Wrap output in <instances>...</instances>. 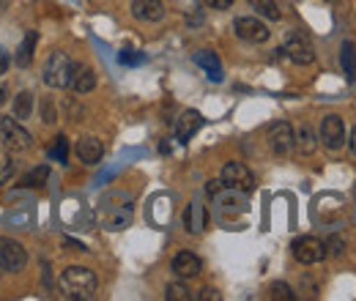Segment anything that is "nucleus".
<instances>
[{"label":"nucleus","mask_w":356,"mask_h":301,"mask_svg":"<svg viewBox=\"0 0 356 301\" xmlns=\"http://www.w3.org/2000/svg\"><path fill=\"white\" fill-rule=\"evenodd\" d=\"M33 101H36V99H33L31 90H19V93L14 96V107H11V110H14V118H17V121L31 118V115H33Z\"/></svg>","instance_id":"nucleus-20"},{"label":"nucleus","mask_w":356,"mask_h":301,"mask_svg":"<svg viewBox=\"0 0 356 301\" xmlns=\"http://www.w3.org/2000/svg\"><path fill=\"white\" fill-rule=\"evenodd\" d=\"M168 301H192L195 296H192V291L184 285V282H170L168 285Z\"/></svg>","instance_id":"nucleus-25"},{"label":"nucleus","mask_w":356,"mask_h":301,"mask_svg":"<svg viewBox=\"0 0 356 301\" xmlns=\"http://www.w3.org/2000/svg\"><path fill=\"white\" fill-rule=\"evenodd\" d=\"M36 31H28L25 33V39H22V44H19V49H17V55H14V63L17 66H31V60H33V49H36Z\"/></svg>","instance_id":"nucleus-19"},{"label":"nucleus","mask_w":356,"mask_h":301,"mask_svg":"<svg viewBox=\"0 0 356 301\" xmlns=\"http://www.w3.org/2000/svg\"><path fill=\"white\" fill-rule=\"evenodd\" d=\"M268 299L274 301H293V291H291V285H285V282H271L268 285Z\"/></svg>","instance_id":"nucleus-24"},{"label":"nucleus","mask_w":356,"mask_h":301,"mask_svg":"<svg viewBox=\"0 0 356 301\" xmlns=\"http://www.w3.org/2000/svg\"><path fill=\"white\" fill-rule=\"evenodd\" d=\"M323 244H326V255H332V258H340L343 250H346V244H343L340 236H332V238H326Z\"/></svg>","instance_id":"nucleus-29"},{"label":"nucleus","mask_w":356,"mask_h":301,"mask_svg":"<svg viewBox=\"0 0 356 301\" xmlns=\"http://www.w3.org/2000/svg\"><path fill=\"white\" fill-rule=\"evenodd\" d=\"M69 88H74V93H80V96L90 93V90L96 88V74H93V69H90V66H74L72 86Z\"/></svg>","instance_id":"nucleus-18"},{"label":"nucleus","mask_w":356,"mask_h":301,"mask_svg":"<svg viewBox=\"0 0 356 301\" xmlns=\"http://www.w3.org/2000/svg\"><path fill=\"white\" fill-rule=\"evenodd\" d=\"M134 49H124V52H121V60H124V63H137V60H140V55H132Z\"/></svg>","instance_id":"nucleus-32"},{"label":"nucleus","mask_w":356,"mask_h":301,"mask_svg":"<svg viewBox=\"0 0 356 301\" xmlns=\"http://www.w3.org/2000/svg\"><path fill=\"white\" fill-rule=\"evenodd\" d=\"M348 148L356 154V124L351 127V134H348Z\"/></svg>","instance_id":"nucleus-34"},{"label":"nucleus","mask_w":356,"mask_h":301,"mask_svg":"<svg viewBox=\"0 0 356 301\" xmlns=\"http://www.w3.org/2000/svg\"><path fill=\"white\" fill-rule=\"evenodd\" d=\"M72 74H74V63L66 52H52L44 63V83L49 88H69L72 86Z\"/></svg>","instance_id":"nucleus-3"},{"label":"nucleus","mask_w":356,"mask_h":301,"mask_svg":"<svg viewBox=\"0 0 356 301\" xmlns=\"http://www.w3.org/2000/svg\"><path fill=\"white\" fill-rule=\"evenodd\" d=\"M282 52H285L296 66H310L312 60H315V47H312V42L302 31H291V33L285 36Z\"/></svg>","instance_id":"nucleus-5"},{"label":"nucleus","mask_w":356,"mask_h":301,"mask_svg":"<svg viewBox=\"0 0 356 301\" xmlns=\"http://www.w3.org/2000/svg\"><path fill=\"white\" fill-rule=\"evenodd\" d=\"M47 178H49V168H47V165H39V168H33V170L22 178V184H25V186H44Z\"/></svg>","instance_id":"nucleus-23"},{"label":"nucleus","mask_w":356,"mask_h":301,"mask_svg":"<svg viewBox=\"0 0 356 301\" xmlns=\"http://www.w3.org/2000/svg\"><path fill=\"white\" fill-rule=\"evenodd\" d=\"M203 127V115L197 113V110H184L181 113V118L176 121V137L178 143H189L197 131Z\"/></svg>","instance_id":"nucleus-13"},{"label":"nucleus","mask_w":356,"mask_h":301,"mask_svg":"<svg viewBox=\"0 0 356 301\" xmlns=\"http://www.w3.org/2000/svg\"><path fill=\"white\" fill-rule=\"evenodd\" d=\"M25 266H28V250H25L19 241H14V238L0 236V268L17 274V271H22Z\"/></svg>","instance_id":"nucleus-7"},{"label":"nucleus","mask_w":356,"mask_h":301,"mask_svg":"<svg viewBox=\"0 0 356 301\" xmlns=\"http://www.w3.org/2000/svg\"><path fill=\"white\" fill-rule=\"evenodd\" d=\"M268 148H271L277 156L291 154V148H293V127L285 124V121L274 124V127L268 129Z\"/></svg>","instance_id":"nucleus-11"},{"label":"nucleus","mask_w":356,"mask_h":301,"mask_svg":"<svg viewBox=\"0 0 356 301\" xmlns=\"http://www.w3.org/2000/svg\"><path fill=\"white\" fill-rule=\"evenodd\" d=\"M96 274L86 268V266H69L63 274H60V291L69 296V299L77 301H88L96 296Z\"/></svg>","instance_id":"nucleus-1"},{"label":"nucleus","mask_w":356,"mask_h":301,"mask_svg":"<svg viewBox=\"0 0 356 301\" xmlns=\"http://www.w3.org/2000/svg\"><path fill=\"white\" fill-rule=\"evenodd\" d=\"M0 140L8 154H25L33 145L31 131L22 129L19 121H14V118H0Z\"/></svg>","instance_id":"nucleus-4"},{"label":"nucleus","mask_w":356,"mask_h":301,"mask_svg":"<svg viewBox=\"0 0 356 301\" xmlns=\"http://www.w3.org/2000/svg\"><path fill=\"white\" fill-rule=\"evenodd\" d=\"M195 63H197L214 83L222 80V63H220L217 52H211V49H197V52H195Z\"/></svg>","instance_id":"nucleus-17"},{"label":"nucleus","mask_w":356,"mask_h":301,"mask_svg":"<svg viewBox=\"0 0 356 301\" xmlns=\"http://www.w3.org/2000/svg\"><path fill=\"white\" fill-rule=\"evenodd\" d=\"M233 31H236V36H238L241 42H247V44H264V42H268V36H271L266 22L258 19V17H238V19L233 22Z\"/></svg>","instance_id":"nucleus-10"},{"label":"nucleus","mask_w":356,"mask_h":301,"mask_svg":"<svg viewBox=\"0 0 356 301\" xmlns=\"http://www.w3.org/2000/svg\"><path fill=\"white\" fill-rule=\"evenodd\" d=\"M293 148L302 154V156H310L318 148V134L312 131L310 124H299L296 131H293Z\"/></svg>","instance_id":"nucleus-16"},{"label":"nucleus","mask_w":356,"mask_h":301,"mask_svg":"<svg viewBox=\"0 0 356 301\" xmlns=\"http://www.w3.org/2000/svg\"><path fill=\"white\" fill-rule=\"evenodd\" d=\"M6 99H8V88H6L3 83H0V107L6 104Z\"/></svg>","instance_id":"nucleus-35"},{"label":"nucleus","mask_w":356,"mask_h":301,"mask_svg":"<svg viewBox=\"0 0 356 301\" xmlns=\"http://www.w3.org/2000/svg\"><path fill=\"white\" fill-rule=\"evenodd\" d=\"M291 252L302 266H315V263H321L326 258V244L321 238H315V236H302V238H296L291 244Z\"/></svg>","instance_id":"nucleus-8"},{"label":"nucleus","mask_w":356,"mask_h":301,"mask_svg":"<svg viewBox=\"0 0 356 301\" xmlns=\"http://www.w3.org/2000/svg\"><path fill=\"white\" fill-rule=\"evenodd\" d=\"M77 156H80V162H86V165H96V162H102V156H104V145H102V140L99 137H80L77 140Z\"/></svg>","instance_id":"nucleus-15"},{"label":"nucleus","mask_w":356,"mask_h":301,"mask_svg":"<svg viewBox=\"0 0 356 301\" xmlns=\"http://www.w3.org/2000/svg\"><path fill=\"white\" fill-rule=\"evenodd\" d=\"M340 63H343V72L348 80H356V47L351 42L343 44L340 49Z\"/></svg>","instance_id":"nucleus-22"},{"label":"nucleus","mask_w":356,"mask_h":301,"mask_svg":"<svg viewBox=\"0 0 356 301\" xmlns=\"http://www.w3.org/2000/svg\"><path fill=\"white\" fill-rule=\"evenodd\" d=\"M200 271H203V263H200L197 255H192V252H178L176 258H173V274L181 277V279H192Z\"/></svg>","instance_id":"nucleus-14"},{"label":"nucleus","mask_w":356,"mask_h":301,"mask_svg":"<svg viewBox=\"0 0 356 301\" xmlns=\"http://www.w3.org/2000/svg\"><path fill=\"white\" fill-rule=\"evenodd\" d=\"M252 8H255V14H261L264 19H271V22H277V19H282V11H280V6H277V0H247Z\"/></svg>","instance_id":"nucleus-21"},{"label":"nucleus","mask_w":356,"mask_h":301,"mask_svg":"<svg viewBox=\"0 0 356 301\" xmlns=\"http://www.w3.org/2000/svg\"><path fill=\"white\" fill-rule=\"evenodd\" d=\"M132 17L140 22H159L165 19V3L162 0H132Z\"/></svg>","instance_id":"nucleus-12"},{"label":"nucleus","mask_w":356,"mask_h":301,"mask_svg":"<svg viewBox=\"0 0 356 301\" xmlns=\"http://www.w3.org/2000/svg\"><path fill=\"white\" fill-rule=\"evenodd\" d=\"M206 3H209V8H217V11H225L233 6V0H206Z\"/></svg>","instance_id":"nucleus-31"},{"label":"nucleus","mask_w":356,"mask_h":301,"mask_svg":"<svg viewBox=\"0 0 356 301\" xmlns=\"http://www.w3.org/2000/svg\"><path fill=\"white\" fill-rule=\"evenodd\" d=\"M14 168H17V165H14V159H11L8 154H3V151H0V184H6V181L14 175Z\"/></svg>","instance_id":"nucleus-28"},{"label":"nucleus","mask_w":356,"mask_h":301,"mask_svg":"<svg viewBox=\"0 0 356 301\" xmlns=\"http://www.w3.org/2000/svg\"><path fill=\"white\" fill-rule=\"evenodd\" d=\"M132 214H134L132 197H127V195H121V192L107 195V197L102 200V209H99V219H102V225H104L107 230H124V227H129Z\"/></svg>","instance_id":"nucleus-2"},{"label":"nucleus","mask_w":356,"mask_h":301,"mask_svg":"<svg viewBox=\"0 0 356 301\" xmlns=\"http://www.w3.org/2000/svg\"><path fill=\"white\" fill-rule=\"evenodd\" d=\"M318 140L329 148V151H340L346 145V124L340 115H323L321 118V129H318Z\"/></svg>","instance_id":"nucleus-9"},{"label":"nucleus","mask_w":356,"mask_h":301,"mask_svg":"<svg viewBox=\"0 0 356 301\" xmlns=\"http://www.w3.org/2000/svg\"><path fill=\"white\" fill-rule=\"evenodd\" d=\"M6 69H8V55H6V49L0 47V74H6Z\"/></svg>","instance_id":"nucleus-33"},{"label":"nucleus","mask_w":356,"mask_h":301,"mask_svg":"<svg viewBox=\"0 0 356 301\" xmlns=\"http://www.w3.org/2000/svg\"><path fill=\"white\" fill-rule=\"evenodd\" d=\"M220 181H222L225 189H233V192H252L255 189V175L241 162H227L220 172Z\"/></svg>","instance_id":"nucleus-6"},{"label":"nucleus","mask_w":356,"mask_h":301,"mask_svg":"<svg viewBox=\"0 0 356 301\" xmlns=\"http://www.w3.org/2000/svg\"><path fill=\"white\" fill-rule=\"evenodd\" d=\"M42 121H44L47 127H52L58 121V107H55V99L52 96L42 99Z\"/></svg>","instance_id":"nucleus-26"},{"label":"nucleus","mask_w":356,"mask_h":301,"mask_svg":"<svg viewBox=\"0 0 356 301\" xmlns=\"http://www.w3.org/2000/svg\"><path fill=\"white\" fill-rule=\"evenodd\" d=\"M197 299H200V301H220V293H217L214 288H203Z\"/></svg>","instance_id":"nucleus-30"},{"label":"nucleus","mask_w":356,"mask_h":301,"mask_svg":"<svg viewBox=\"0 0 356 301\" xmlns=\"http://www.w3.org/2000/svg\"><path fill=\"white\" fill-rule=\"evenodd\" d=\"M52 159L55 162H60V165H66V159H69V140L60 134L58 140H55V145H52Z\"/></svg>","instance_id":"nucleus-27"}]
</instances>
